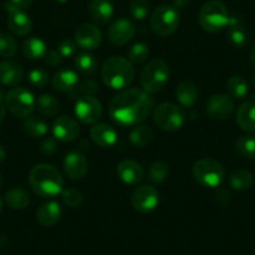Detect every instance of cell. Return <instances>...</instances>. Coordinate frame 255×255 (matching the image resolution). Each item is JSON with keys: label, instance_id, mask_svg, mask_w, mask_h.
<instances>
[{"label": "cell", "instance_id": "cell-3", "mask_svg": "<svg viewBox=\"0 0 255 255\" xmlns=\"http://www.w3.org/2000/svg\"><path fill=\"white\" fill-rule=\"evenodd\" d=\"M100 77L107 87L114 90H124L133 83L135 69L133 63L123 56H110L103 64Z\"/></svg>", "mask_w": 255, "mask_h": 255}, {"label": "cell", "instance_id": "cell-22", "mask_svg": "<svg viewBox=\"0 0 255 255\" xmlns=\"http://www.w3.org/2000/svg\"><path fill=\"white\" fill-rule=\"evenodd\" d=\"M90 18L99 25H105L114 15V6L110 0H92L89 5Z\"/></svg>", "mask_w": 255, "mask_h": 255}, {"label": "cell", "instance_id": "cell-14", "mask_svg": "<svg viewBox=\"0 0 255 255\" xmlns=\"http://www.w3.org/2000/svg\"><path fill=\"white\" fill-rule=\"evenodd\" d=\"M102 31L95 24H82L75 31V43L83 50H94L102 43Z\"/></svg>", "mask_w": 255, "mask_h": 255}, {"label": "cell", "instance_id": "cell-38", "mask_svg": "<svg viewBox=\"0 0 255 255\" xmlns=\"http://www.w3.org/2000/svg\"><path fill=\"white\" fill-rule=\"evenodd\" d=\"M18 50L16 40L6 33H0V56L3 58H13Z\"/></svg>", "mask_w": 255, "mask_h": 255}, {"label": "cell", "instance_id": "cell-18", "mask_svg": "<svg viewBox=\"0 0 255 255\" xmlns=\"http://www.w3.org/2000/svg\"><path fill=\"white\" fill-rule=\"evenodd\" d=\"M5 9L8 11V26L11 33L18 36L28 35L29 31L31 30L30 16L24 13V10L9 8V6H5Z\"/></svg>", "mask_w": 255, "mask_h": 255}, {"label": "cell", "instance_id": "cell-1", "mask_svg": "<svg viewBox=\"0 0 255 255\" xmlns=\"http://www.w3.org/2000/svg\"><path fill=\"white\" fill-rule=\"evenodd\" d=\"M154 108V100L145 90L124 89L109 104V115L117 124L131 127L143 123Z\"/></svg>", "mask_w": 255, "mask_h": 255}, {"label": "cell", "instance_id": "cell-50", "mask_svg": "<svg viewBox=\"0 0 255 255\" xmlns=\"http://www.w3.org/2000/svg\"><path fill=\"white\" fill-rule=\"evenodd\" d=\"M250 60H252L253 65L255 67V45H254V48L252 49V51H250Z\"/></svg>", "mask_w": 255, "mask_h": 255}, {"label": "cell", "instance_id": "cell-11", "mask_svg": "<svg viewBox=\"0 0 255 255\" xmlns=\"http://www.w3.org/2000/svg\"><path fill=\"white\" fill-rule=\"evenodd\" d=\"M131 204L140 213L153 212L159 204V191L151 185L138 186L131 195Z\"/></svg>", "mask_w": 255, "mask_h": 255}, {"label": "cell", "instance_id": "cell-52", "mask_svg": "<svg viewBox=\"0 0 255 255\" xmlns=\"http://www.w3.org/2000/svg\"><path fill=\"white\" fill-rule=\"evenodd\" d=\"M1 184H3V175L0 173V186H1Z\"/></svg>", "mask_w": 255, "mask_h": 255}, {"label": "cell", "instance_id": "cell-31", "mask_svg": "<svg viewBox=\"0 0 255 255\" xmlns=\"http://www.w3.org/2000/svg\"><path fill=\"white\" fill-rule=\"evenodd\" d=\"M153 136L154 133L151 128L146 127V125H136L129 134V140L133 145L138 146V148H144L153 140Z\"/></svg>", "mask_w": 255, "mask_h": 255}, {"label": "cell", "instance_id": "cell-48", "mask_svg": "<svg viewBox=\"0 0 255 255\" xmlns=\"http://www.w3.org/2000/svg\"><path fill=\"white\" fill-rule=\"evenodd\" d=\"M189 3H190V0H173V6L175 9L185 8L186 5H189Z\"/></svg>", "mask_w": 255, "mask_h": 255}, {"label": "cell", "instance_id": "cell-36", "mask_svg": "<svg viewBox=\"0 0 255 255\" xmlns=\"http://www.w3.org/2000/svg\"><path fill=\"white\" fill-rule=\"evenodd\" d=\"M169 175V168L164 161H155L150 165L148 171V178L151 183L160 184L168 178Z\"/></svg>", "mask_w": 255, "mask_h": 255}, {"label": "cell", "instance_id": "cell-7", "mask_svg": "<svg viewBox=\"0 0 255 255\" xmlns=\"http://www.w3.org/2000/svg\"><path fill=\"white\" fill-rule=\"evenodd\" d=\"M154 123L164 131H176L185 124L184 109L173 103H163L153 110Z\"/></svg>", "mask_w": 255, "mask_h": 255}, {"label": "cell", "instance_id": "cell-12", "mask_svg": "<svg viewBox=\"0 0 255 255\" xmlns=\"http://www.w3.org/2000/svg\"><path fill=\"white\" fill-rule=\"evenodd\" d=\"M234 102L228 94H215L208 100L207 113L213 120H227L234 113Z\"/></svg>", "mask_w": 255, "mask_h": 255}, {"label": "cell", "instance_id": "cell-43", "mask_svg": "<svg viewBox=\"0 0 255 255\" xmlns=\"http://www.w3.org/2000/svg\"><path fill=\"white\" fill-rule=\"evenodd\" d=\"M78 88H79V92L84 95H92L93 97V94H95L99 90V84L93 79H85L78 85Z\"/></svg>", "mask_w": 255, "mask_h": 255}, {"label": "cell", "instance_id": "cell-26", "mask_svg": "<svg viewBox=\"0 0 255 255\" xmlns=\"http://www.w3.org/2000/svg\"><path fill=\"white\" fill-rule=\"evenodd\" d=\"M175 95L178 102L180 103V105H183L185 108H190L197 103L199 90H198V87L194 83L185 80V82H181L178 85Z\"/></svg>", "mask_w": 255, "mask_h": 255}, {"label": "cell", "instance_id": "cell-33", "mask_svg": "<svg viewBox=\"0 0 255 255\" xmlns=\"http://www.w3.org/2000/svg\"><path fill=\"white\" fill-rule=\"evenodd\" d=\"M75 67L82 74L93 75L98 72L99 63L97 58L89 53H80L75 56Z\"/></svg>", "mask_w": 255, "mask_h": 255}, {"label": "cell", "instance_id": "cell-6", "mask_svg": "<svg viewBox=\"0 0 255 255\" xmlns=\"http://www.w3.org/2000/svg\"><path fill=\"white\" fill-rule=\"evenodd\" d=\"M193 176L205 188H218L225 178V170L219 161L210 158H203L193 165Z\"/></svg>", "mask_w": 255, "mask_h": 255}, {"label": "cell", "instance_id": "cell-51", "mask_svg": "<svg viewBox=\"0 0 255 255\" xmlns=\"http://www.w3.org/2000/svg\"><path fill=\"white\" fill-rule=\"evenodd\" d=\"M54 1H56V3H60V4H64V3H67L68 0H54Z\"/></svg>", "mask_w": 255, "mask_h": 255}, {"label": "cell", "instance_id": "cell-5", "mask_svg": "<svg viewBox=\"0 0 255 255\" xmlns=\"http://www.w3.org/2000/svg\"><path fill=\"white\" fill-rule=\"evenodd\" d=\"M170 75L169 65L163 59H153L140 73V84L149 94L158 93L166 85Z\"/></svg>", "mask_w": 255, "mask_h": 255}, {"label": "cell", "instance_id": "cell-35", "mask_svg": "<svg viewBox=\"0 0 255 255\" xmlns=\"http://www.w3.org/2000/svg\"><path fill=\"white\" fill-rule=\"evenodd\" d=\"M237 150L247 159H255V135H245L238 139Z\"/></svg>", "mask_w": 255, "mask_h": 255}, {"label": "cell", "instance_id": "cell-17", "mask_svg": "<svg viewBox=\"0 0 255 255\" xmlns=\"http://www.w3.org/2000/svg\"><path fill=\"white\" fill-rule=\"evenodd\" d=\"M118 176L123 183L128 185H135L140 183L144 179V169L141 164L133 159H127V160L120 161L117 169Z\"/></svg>", "mask_w": 255, "mask_h": 255}, {"label": "cell", "instance_id": "cell-15", "mask_svg": "<svg viewBox=\"0 0 255 255\" xmlns=\"http://www.w3.org/2000/svg\"><path fill=\"white\" fill-rule=\"evenodd\" d=\"M80 129L77 120L73 118L63 115L58 119L54 120L53 123V135L56 140L69 143V141L75 140L79 136Z\"/></svg>", "mask_w": 255, "mask_h": 255}, {"label": "cell", "instance_id": "cell-2", "mask_svg": "<svg viewBox=\"0 0 255 255\" xmlns=\"http://www.w3.org/2000/svg\"><path fill=\"white\" fill-rule=\"evenodd\" d=\"M31 190L43 198H54L64 190V179L60 171L50 164H38L29 173Z\"/></svg>", "mask_w": 255, "mask_h": 255}, {"label": "cell", "instance_id": "cell-24", "mask_svg": "<svg viewBox=\"0 0 255 255\" xmlns=\"http://www.w3.org/2000/svg\"><path fill=\"white\" fill-rule=\"evenodd\" d=\"M61 207L58 202H46L36 210V220L43 227H51L60 220Z\"/></svg>", "mask_w": 255, "mask_h": 255}, {"label": "cell", "instance_id": "cell-53", "mask_svg": "<svg viewBox=\"0 0 255 255\" xmlns=\"http://www.w3.org/2000/svg\"><path fill=\"white\" fill-rule=\"evenodd\" d=\"M1 208H3V203H1V199H0V212H1Z\"/></svg>", "mask_w": 255, "mask_h": 255}, {"label": "cell", "instance_id": "cell-10", "mask_svg": "<svg viewBox=\"0 0 255 255\" xmlns=\"http://www.w3.org/2000/svg\"><path fill=\"white\" fill-rule=\"evenodd\" d=\"M102 114V103L92 95L80 97L75 103V115L83 124H97Z\"/></svg>", "mask_w": 255, "mask_h": 255}, {"label": "cell", "instance_id": "cell-41", "mask_svg": "<svg viewBox=\"0 0 255 255\" xmlns=\"http://www.w3.org/2000/svg\"><path fill=\"white\" fill-rule=\"evenodd\" d=\"M28 79H29V83H30L33 87L41 89V88H44L46 84H48L49 74L48 72H45L44 69H33L30 73H29Z\"/></svg>", "mask_w": 255, "mask_h": 255}, {"label": "cell", "instance_id": "cell-20", "mask_svg": "<svg viewBox=\"0 0 255 255\" xmlns=\"http://www.w3.org/2000/svg\"><path fill=\"white\" fill-rule=\"evenodd\" d=\"M51 84L60 93H74L79 85V78L74 70L60 69L53 75Z\"/></svg>", "mask_w": 255, "mask_h": 255}, {"label": "cell", "instance_id": "cell-9", "mask_svg": "<svg viewBox=\"0 0 255 255\" xmlns=\"http://www.w3.org/2000/svg\"><path fill=\"white\" fill-rule=\"evenodd\" d=\"M180 23L178 9L173 5H160L154 10L150 18V26L156 35L165 38L175 33Z\"/></svg>", "mask_w": 255, "mask_h": 255}, {"label": "cell", "instance_id": "cell-49", "mask_svg": "<svg viewBox=\"0 0 255 255\" xmlns=\"http://www.w3.org/2000/svg\"><path fill=\"white\" fill-rule=\"evenodd\" d=\"M5 155H6L5 149H4L3 146L0 145V163H3V161L5 160Z\"/></svg>", "mask_w": 255, "mask_h": 255}, {"label": "cell", "instance_id": "cell-23", "mask_svg": "<svg viewBox=\"0 0 255 255\" xmlns=\"http://www.w3.org/2000/svg\"><path fill=\"white\" fill-rule=\"evenodd\" d=\"M23 68L15 61L6 60L0 63V83L6 87H15L23 79Z\"/></svg>", "mask_w": 255, "mask_h": 255}, {"label": "cell", "instance_id": "cell-45", "mask_svg": "<svg viewBox=\"0 0 255 255\" xmlns=\"http://www.w3.org/2000/svg\"><path fill=\"white\" fill-rule=\"evenodd\" d=\"M44 60H45V63L48 64V65H50V67H58V65H60L63 58H61V55L59 54L58 50H48L45 56H44Z\"/></svg>", "mask_w": 255, "mask_h": 255}, {"label": "cell", "instance_id": "cell-27", "mask_svg": "<svg viewBox=\"0 0 255 255\" xmlns=\"http://www.w3.org/2000/svg\"><path fill=\"white\" fill-rule=\"evenodd\" d=\"M5 203L11 209L23 210L29 205L30 198L24 189L15 186V188L9 189L5 193Z\"/></svg>", "mask_w": 255, "mask_h": 255}, {"label": "cell", "instance_id": "cell-16", "mask_svg": "<svg viewBox=\"0 0 255 255\" xmlns=\"http://www.w3.org/2000/svg\"><path fill=\"white\" fill-rule=\"evenodd\" d=\"M64 170L72 180H82L88 171L87 158L80 151H70L64 158Z\"/></svg>", "mask_w": 255, "mask_h": 255}, {"label": "cell", "instance_id": "cell-47", "mask_svg": "<svg viewBox=\"0 0 255 255\" xmlns=\"http://www.w3.org/2000/svg\"><path fill=\"white\" fill-rule=\"evenodd\" d=\"M6 114V105H5V98H4L3 93L0 90V122L5 118Z\"/></svg>", "mask_w": 255, "mask_h": 255}, {"label": "cell", "instance_id": "cell-28", "mask_svg": "<svg viewBox=\"0 0 255 255\" xmlns=\"http://www.w3.org/2000/svg\"><path fill=\"white\" fill-rule=\"evenodd\" d=\"M48 130L49 125L43 118L30 115L24 120V131L31 138H43L46 135Z\"/></svg>", "mask_w": 255, "mask_h": 255}, {"label": "cell", "instance_id": "cell-29", "mask_svg": "<svg viewBox=\"0 0 255 255\" xmlns=\"http://www.w3.org/2000/svg\"><path fill=\"white\" fill-rule=\"evenodd\" d=\"M46 51H48L46 44L36 36L26 39L23 43V54L25 55V58L31 59V60H38V59L44 58Z\"/></svg>", "mask_w": 255, "mask_h": 255}, {"label": "cell", "instance_id": "cell-19", "mask_svg": "<svg viewBox=\"0 0 255 255\" xmlns=\"http://www.w3.org/2000/svg\"><path fill=\"white\" fill-rule=\"evenodd\" d=\"M227 28L228 38L235 48L240 49L247 46V44L249 43V31H248L247 26H245L244 21L240 16H230Z\"/></svg>", "mask_w": 255, "mask_h": 255}, {"label": "cell", "instance_id": "cell-4", "mask_svg": "<svg viewBox=\"0 0 255 255\" xmlns=\"http://www.w3.org/2000/svg\"><path fill=\"white\" fill-rule=\"evenodd\" d=\"M200 26L208 33H218L227 28L230 15L227 5L220 0H209L202 6L198 16Z\"/></svg>", "mask_w": 255, "mask_h": 255}, {"label": "cell", "instance_id": "cell-32", "mask_svg": "<svg viewBox=\"0 0 255 255\" xmlns=\"http://www.w3.org/2000/svg\"><path fill=\"white\" fill-rule=\"evenodd\" d=\"M35 109L43 117H55L59 112V102L54 95L43 94L36 100Z\"/></svg>", "mask_w": 255, "mask_h": 255}, {"label": "cell", "instance_id": "cell-40", "mask_svg": "<svg viewBox=\"0 0 255 255\" xmlns=\"http://www.w3.org/2000/svg\"><path fill=\"white\" fill-rule=\"evenodd\" d=\"M61 195H63L64 204L68 205L69 208L80 207L83 203V199H84L82 193H80L78 189H74V188L65 189V190H63Z\"/></svg>", "mask_w": 255, "mask_h": 255}, {"label": "cell", "instance_id": "cell-34", "mask_svg": "<svg viewBox=\"0 0 255 255\" xmlns=\"http://www.w3.org/2000/svg\"><path fill=\"white\" fill-rule=\"evenodd\" d=\"M227 89L230 97L235 99H244L249 93L247 80L240 75H233L232 78H229L227 83Z\"/></svg>", "mask_w": 255, "mask_h": 255}, {"label": "cell", "instance_id": "cell-13", "mask_svg": "<svg viewBox=\"0 0 255 255\" xmlns=\"http://www.w3.org/2000/svg\"><path fill=\"white\" fill-rule=\"evenodd\" d=\"M135 35V25L127 18H120L112 23L108 29V38L114 45L123 46L128 44Z\"/></svg>", "mask_w": 255, "mask_h": 255}, {"label": "cell", "instance_id": "cell-46", "mask_svg": "<svg viewBox=\"0 0 255 255\" xmlns=\"http://www.w3.org/2000/svg\"><path fill=\"white\" fill-rule=\"evenodd\" d=\"M31 4H33V0H8L5 6L19 9V10H24V9L29 8Z\"/></svg>", "mask_w": 255, "mask_h": 255}, {"label": "cell", "instance_id": "cell-21", "mask_svg": "<svg viewBox=\"0 0 255 255\" xmlns=\"http://www.w3.org/2000/svg\"><path fill=\"white\" fill-rule=\"evenodd\" d=\"M90 138L102 148H110L117 143L118 134L114 128L105 123H98L90 129Z\"/></svg>", "mask_w": 255, "mask_h": 255}, {"label": "cell", "instance_id": "cell-44", "mask_svg": "<svg viewBox=\"0 0 255 255\" xmlns=\"http://www.w3.org/2000/svg\"><path fill=\"white\" fill-rule=\"evenodd\" d=\"M40 151L44 155H51L56 151V139L55 138H46L44 139L43 143L40 144Z\"/></svg>", "mask_w": 255, "mask_h": 255}, {"label": "cell", "instance_id": "cell-39", "mask_svg": "<svg viewBox=\"0 0 255 255\" xmlns=\"http://www.w3.org/2000/svg\"><path fill=\"white\" fill-rule=\"evenodd\" d=\"M149 46L145 43H136L128 50V60L133 64H141L148 59Z\"/></svg>", "mask_w": 255, "mask_h": 255}, {"label": "cell", "instance_id": "cell-42", "mask_svg": "<svg viewBox=\"0 0 255 255\" xmlns=\"http://www.w3.org/2000/svg\"><path fill=\"white\" fill-rule=\"evenodd\" d=\"M77 43L70 39H64L59 43L58 51L61 55V58H72L77 54Z\"/></svg>", "mask_w": 255, "mask_h": 255}, {"label": "cell", "instance_id": "cell-30", "mask_svg": "<svg viewBox=\"0 0 255 255\" xmlns=\"http://www.w3.org/2000/svg\"><path fill=\"white\" fill-rule=\"evenodd\" d=\"M253 184H254V176L250 171L244 170V169H238L233 171L229 176V185L234 190H249Z\"/></svg>", "mask_w": 255, "mask_h": 255}, {"label": "cell", "instance_id": "cell-8", "mask_svg": "<svg viewBox=\"0 0 255 255\" xmlns=\"http://www.w3.org/2000/svg\"><path fill=\"white\" fill-rule=\"evenodd\" d=\"M35 103L33 93L25 88H14L5 97L6 109L18 119L30 117L35 109Z\"/></svg>", "mask_w": 255, "mask_h": 255}, {"label": "cell", "instance_id": "cell-37", "mask_svg": "<svg viewBox=\"0 0 255 255\" xmlns=\"http://www.w3.org/2000/svg\"><path fill=\"white\" fill-rule=\"evenodd\" d=\"M129 11L136 20H144L150 14V1L149 0H131L129 4Z\"/></svg>", "mask_w": 255, "mask_h": 255}, {"label": "cell", "instance_id": "cell-25", "mask_svg": "<svg viewBox=\"0 0 255 255\" xmlns=\"http://www.w3.org/2000/svg\"><path fill=\"white\" fill-rule=\"evenodd\" d=\"M237 123L243 130L255 133V103L245 102L237 112Z\"/></svg>", "mask_w": 255, "mask_h": 255}]
</instances>
